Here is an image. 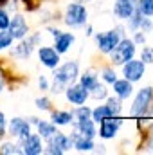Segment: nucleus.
<instances>
[{
  "mask_svg": "<svg viewBox=\"0 0 153 155\" xmlns=\"http://www.w3.org/2000/svg\"><path fill=\"white\" fill-rule=\"evenodd\" d=\"M63 22L70 27V29H79L85 27L88 24V11L81 2H70L65 7L63 13Z\"/></svg>",
  "mask_w": 153,
  "mask_h": 155,
  "instance_id": "nucleus-1",
  "label": "nucleus"
},
{
  "mask_svg": "<svg viewBox=\"0 0 153 155\" xmlns=\"http://www.w3.org/2000/svg\"><path fill=\"white\" fill-rule=\"evenodd\" d=\"M124 36V27L122 25H117L115 29H110V31H105V33H97L94 40H96V45L99 49V52L103 54H110L112 49L121 41V38Z\"/></svg>",
  "mask_w": 153,
  "mask_h": 155,
  "instance_id": "nucleus-2",
  "label": "nucleus"
},
{
  "mask_svg": "<svg viewBox=\"0 0 153 155\" xmlns=\"http://www.w3.org/2000/svg\"><path fill=\"white\" fill-rule=\"evenodd\" d=\"M135 52H137V45L133 43V40L122 36L121 41L115 45L114 49H112V52H110L112 65H122V63H126L128 60L135 58Z\"/></svg>",
  "mask_w": 153,
  "mask_h": 155,
  "instance_id": "nucleus-3",
  "label": "nucleus"
},
{
  "mask_svg": "<svg viewBox=\"0 0 153 155\" xmlns=\"http://www.w3.org/2000/svg\"><path fill=\"white\" fill-rule=\"evenodd\" d=\"M40 41H41V33H34L31 36L27 35L25 38L18 40V45L16 47L11 49V56H15L18 60H27L33 54V51L40 45Z\"/></svg>",
  "mask_w": 153,
  "mask_h": 155,
  "instance_id": "nucleus-4",
  "label": "nucleus"
},
{
  "mask_svg": "<svg viewBox=\"0 0 153 155\" xmlns=\"http://www.w3.org/2000/svg\"><path fill=\"white\" fill-rule=\"evenodd\" d=\"M77 76H79V65L77 61H65L63 65H58L56 69H52V78L54 81L61 83V85H70L77 81Z\"/></svg>",
  "mask_w": 153,
  "mask_h": 155,
  "instance_id": "nucleus-5",
  "label": "nucleus"
},
{
  "mask_svg": "<svg viewBox=\"0 0 153 155\" xmlns=\"http://www.w3.org/2000/svg\"><path fill=\"white\" fill-rule=\"evenodd\" d=\"M153 101V87H144L137 92L133 103H132V108H130V116L133 117H142L146 114V110L150 108Z\"/></svg>",
  "mask_w": 153,
  "mask_h": 155,
  "instance_id": "nucleus-6",
  "label": "nucleus"
},
{
  "mask_svg": "<svg viewBox=\"0 0 153 155\" xmlns=\"http://www.w3.org/2000/svg\"><path fill=\"white\" fill-rule=\"evenodd\" d=\"M121 67H122V76H124V79H128L132 83L141 81L144 78V74H146V63H142L141 60H135V58L128 60Z\"/></svg>",
  "mask_w": 153,
  "mask_h": 155,
  "instance_id": "nucleus-7",
  "label": "nucleus"
},
{
  "mask_svg": "<svg viewBox=\"0 0 153 155\" xmlns=\"http://www.w3.org/2000/svg\"><path fill=\"white\" fill-rule=\"evenodd\" d=\"M121 124H122V119H119V116L105 117V119L99 121V132H97V135L101 139H105V141L114 139L115 135H117V132H119V128H121Z\"/></svg>",
  "mask_w": 153,
  "mask_h": 155,
  "instance_id": "nucleus-8",
  "label": "nucleus"
},
{
  "mask_svg": "<svg viewBox=\"0 0 153 155\" xmlns=\"http://www.w3.org/2000/svg\"><path fill=\"white\" fill-rule=\"evenodd\" d=\"M7 33L13 36V40H22L29 35V24L24 18V15H20V13L13 15V18L9 20V25H7Z\"/></svg>",
  "mask_w": 153,
  "mask_h": 155,
  "instance_id": "nucleus-9",
  "label": "nucleus"
},
{
  "mask_svg": "<svg viewBox=\"0 0 153 155\" xmlns=\"http://www.w3.org/2000/svg\"><path fill=\"white\" fill-rule=\"evenodd\" d=\"M65 97H67V101L69 103H72V105H85L86 103V99L90 97V94H88V90L83 87V85H79V83H70V85H67V88H65Z\"/></svg>",
  "mask_w": 153,
  "mask_h": 155,
  "instance_id": "nucleus-10",
  "label": "nucleus"
},
{
  "mask_svg": "<svg viewBox=\"0 0 153 155\" xmlns=\"http://www.w3.org/2000/svg\"><path fill=\"white\" fill-rule=\"evenodd\" d=\"M38 60L40 63L43 65V67H47V69H56L58 65H60V61H61V54L54 49V47H41L38 45Z\"/></svg>",
  "mask_w": 153,
  "mask_h": 155,
  "instance_id": "nucleus-11",
  "label": "nucleus"
},
{
  "mask_svg": "<svg viewBox=\"0 0 153 155\" xmlns=\"http://www.w3.org/2000/svg\"><path fill=\"white\" fill-rule=\"evenodd\" d=\"M7 134L11 137H16L18 141H22L24 137H27L31 134V123L24 117H13L7 124Z\"/></svg>",
  "mask_w": 153,
  "mask_h": 155,
  "instance_id": "nucleus-12",
  "label": "nucleus"
},
{
  "mask_svg": "<svg viewBox=\"0 0 153 155\" xmlns=\"http://www.w3.org/2000/svg\"><path fill=\"white\" fill-rule=\"evenodd\" d=\"M20 150L24 155H40L43 153V143L38 134H29L27 137H24L22 141H18Z\"/></svg>",
  "mask_w": 153,
  "mask_h": 155,
  "instance_id": "nucleus-13",
  "label": "nucleus"
},
{
  "mask_svg": "<svg viewBox=\"0 0 153 155\" xmlns=\"http://www.w3.org/2000/svg\"><path fill=\"white\" fill-rule=\"evenodd\" d=\"M137 9V0H115L114 15L119 20H128Z\"/></svg>",
  "mask_w": 153,
  "mask_h": 155,
  "instance_id": "nucleus-14",
  "label": "nucleus"
},
{
  "mask_svg": "<svg viewBox=\"0 0 153 155\" xmlns=\"http://www.w3.org/2000/svg\"><path fill=\"white\" fill-rule=\"evenodd\" d=\"M112 87H114V94L121 101L132 97V94H133V83L128 81V79H124V78L122 79H115L114 83H112Z\"/></svg>",
  "mask_w": 153,
  "mask_h": 155,
  "instance_id": "nucleus-15",
  "label": "nucleus"
},
{
  "mask_svg": "<svg viewBox=\"0 0 153 155\" xmlns=\"http://www.w3.org/2000/svg\"><path fill=\"white\" fill-rule=\"evenodd\" d=\"M47 144H52V146L60 148V150L65 153V152H70V148H72V139H70V135H67V134H63V132H56L52 137L47 139Z\"/></svg>",
  "mask_w": 153,
  "mask_h": 155,
  "instance_id": "nucleus-16",
  "label": "nucleus"
},
{
  "mask_svg": "<svg viewBox=\"0 0 153 155\" xmlns=\"http://www.w3.org/2000/svg\"><path fill=\"white\" fill-rule=\"evenodd\" d=\"M72 124H74V128L77 130L79 135H85V137H90V139H94L97 135V128H96V123L92 121V117L83 119V121H74Z\"/></svg>",
  "mask_w": 153,
  "mask_h": 155,
  "instance_id": "nucleus-17",
  "label": "nucleus"
},
{
  "mask_svg": "<svg viewBox=\"0 0 153 155\" xmlns=\"http://www.w3.org/2000/svg\"><path fill=\"white\" fill-rule=\"evenodd\" d=\"M72 139V148L79 152V153H85V152H92L94 148H96V143H94V139H90V137H85V135H72L70 137Z\"/></svg>",
  "mask_w": 153,
  "mask_h": 155,
  "instance_id": "nucleus-18",
  "label": "nucleus"
},
{
  "mask_svg": "<svg viewBox=\"0 0 153 155\" xmlns=\"http://www.w3.org/2000/svg\"><path fill=\"white\" fill-rule=\"evenodd\" d=\"M74 40H76V36H74L72 33H61L60 36L54 38V49H56L60 54H65V52H69V49L72 47Z\"/></svg>",
  "mask_w": 153,
  "mask_h": 155,
  "instance_id": "nucleus-19",
  "label": "nucleus"
},
{
  "mask_svg": "<svg viewBox=\"0 0 153 155\" xmlns=\"http://www.w3.org/2000/svg\"><path fill=\"white\" fill-rule=\"evenodd\" d=\"M50 123L56 126H69L74 123V114L72 110H52L50 114Z\"/></svg>",
  "mask_w": 153,
  "mask_h": 155,
  "instance_id": "nucleus-20",
  "label": "nucleus"
},
{
  "mask_svg": "<svg viewBox=\"0 0 153 155\" xmlns=\"http://www.w3.org/2000/svg\"><path fill=\"white\" fill-rule=\"evenodd\" d=\"M36 128H38V135L41 139H45V141L58 132L56 130V124H52L50 121H38L36 123Z\"/></svg>",
  "mask_w": 153,
  "mask_h": 155,
  "instance_id": "nucleus-21",
  "label": "nucleus"
},
{
  "mask_svg": "<svg viewBox=\"0 0 153 155\" xmlns=\"http://www.w3.org/2000/svg\"><path fill=\"white\" fill-rule=\"evenodd\" d=\"M77 79H79L77 83H79V85H83L86 90H90V88H92V87L99 81L97 74H96V72H92V71H86L85 74H79V76H77Z\"/></svg>",
  "mask_w": 153,
  "mask_h": 155,
  "instance_id": "nucleus-22",
  "label": "nucleus"
},
{
  "mask_svg": "<svg viewBox=\"0 0 153 155\" xmlns=\"http://www.w3.org/2000/svg\"><path fill=\"white\" fill-rule=\"evenodd\" d=\"M88 94H90V97H94V99H106L108 97V88H106V85L105 83H96L90 90H88Z\"/></svg>",
  "mask_w": 153,
  "mask_h": 155,
  "instance_id": "nucleus-23",
  "label": "nucleus"
},
{
  "mask_svg": "<svg viewBox=\"0 0 153 155\" xmlns=\"http://www.w3.org/2000/svg\"><path fill=\"white\" fill-rule=\"evenodd\" d=\"M106 108L110 110V116H121L122 114V103L117 96L115 97H106Z\"/></svg>",
  "mask_w": 153,
  "mask_h": 155,
  "instance_id": "nucleus-24",
  "label": "nucleus"
},
{
  "mask_svg": "<svg viewBox=\"0 0 153 155\" xmlns=\"http://www.w3.org/2000/svg\"><path fill=\"white\" fill-rule=\"evenodd\" d=\"M0 153L2 155H18V153H22V150H20V144H18V143L5 141V143H2V146H0Z\"/></svg>",
  "mask_w": 153,
  "mask_h": 155,
  "instance_id": "nucleus-25",
  "label": "nucleus"
},
{
  "mask_svg": "<svg viewBox=\"0 0 153 155\" xmlns=\"http://www.w3.org/2000/svg\"><path fill=\"white\" fill-rule=\"evenodd\" d=\"M108 116H110V110L106 108V105H97L96 108H92V114H90L94 123H99L101 119H105V117H108Z\"/></svg>",
  "mask_w": 153,
  "mask_h": 155,
  "instance_id": "nucleus-26",
  "label": "nucleus"
},
{
  "mask_svg": "<svg viewBox=\"0 0 153 155\" xmlns=\"http://www.w3.org/2000/svg\"><path fill=\"white\" fill-rule=\"evenodd\" d=\"M137 9L142 16H153V0H137Z\"/></svg>",
  "mask_w": 153,
  "mask_h": 155,
  "instance_id": "nucleus-27",
  "label": "nucleus"
},
{
  "mask_svg": "<svg viewBox=\"0 0 153 155\" xmlns=\"http://www.w3.org/2000/svg\"><path fill=\"white\" fill-rule=\"evenodd\" d=\"M72 114H74V121H83V119H88L90 117L92 108H88L86 105H79V107H76L72 110Z\"/></svg>",
  "mask_w": 153,
  "mask_h": 155,
  "instance_id": "nucleus-28",
  "label": "nucleus"
},
{
  "mask_svg": "<svg viewBox=\"0 0 153 155\" xmlns=\"http://www.w3.org/2000/svg\"><path fill=\"white\" fill-rule=\"evenodd\" d=\"M141 18H142L141 11H139V9H135V11H133V15H132V16L126 20V22H128V29H130L132 33L139 31V24H141Z\"/></svg>",
  "mask_w": 153,
  "mask_h": 155,
  "instance_id": "nucleus-29",
  "label": "nucleus"
},
{
  "mask_svg": "<svg viewBox=\"0 0 153 155\" xmlns=\"http://www.w3.org/2000/svg\"><path fill=\"white\" fill-rule=\"evenodd\" d=\"M142 63H146V65H151L153 63V47L150 45H144L142 49H141V58H139Z\"/></svg>",
  "mask_w": 153,
  "mask_h": 155,
  "instance_id": "nucleus-30",
  "label": "nucleus"
},
{
  "mask_svg": "<svg viewBox=\"0 0 153 155\" xmlns=\"http://www.w3.org/2000/svg\"><path fill=\"white\" fill-rule=\"evenodd\" d=\"M13 36L7 33V29H4V31H0V51H5V49H9L11 45H13Z\"/></svg>",
  "mask_w": 153,
  "mask_h": 155,
  "instance_id": "nucleus-31",
  "label": "nucleus"
},
{
  "mask_svg": "<svg viewBox=\"0 0 153 155\" xmlns=\"http://www.w3.org/2000/svg\"><path fill=\"white\" fill-rule=\"evenodd\" d=\"M101 78H103L105 83H110V85H112L115 79H117V74H115L114 67H103V69H101Z\"/></svg>",
  "mask_w": 153,
  "mask_h": 155,
  "instance_id": "nucleus-32",
  "label": "nucleus"
},
{
  "mask_svg": "<svg viewBox=\"0 0 153 155\" xmlns=\"http://www.w3.org/2000/svg\"><path fill=\"white\" fill-rule=\"evenodd\" d=\"M139 31H142V33H151V31H153L151 16H142V18H141V24H139Z\"/></svg>",
  "mask_w": 153,
  "mask_h": 155,
  "instance_id": "nucleus-33",
  "label": "nucleus"
},
{
  "mask_svg": "<svg viewBox=\"0 0 153 155\" xmlns=\"http://www.w3.org/2000/svg\"><path fill=\"white\" fill-rule=\"evenodd\" d=\"M9 20H11V15H9V11H7L5 7H0V31L7 29V25H9Z\"/></svg>",
  "mask_w": 153,
  "mask_h": 155,
  "instance_id": "nucleus-34",
  "label": "nucleus"
},
{
  "mask_svg": "<svg viewBox=\"0 0 153 155\" xmlns=\"http://www.w3.org/2000/svg\"><path fill=\"white\" fill-rule=\"evenodd\" d=\"M34 105H36L38 110H52V103H50L49 97H36Z\"/></svg>",
  "mask_w": 153,
  "mask_h": 155,
  "instance_id": "nucleus-35",
  "label": "nucleus"
},
{
  "mask_svg": "<svg viewBox=\"0 0 153 155\" xmlns=\"http://www.w3.org/2000/svg\"><path fill=\"white\" fill-rule=\"evenodd\" d=\"M7 135V119H5V114L0 110V139H4Z\"/></svg>",
  "mask_w": 153,
  "mask_h": 155,
  "instance_id": "nucleus-36",
  "label": "nucleus"
},
{
  "mask_svg": "<svg viewBox=\"0 0 153 155\" xmlns=\"http://www.w3.org/2000/svg\"><path fill=\"white\" fill-rule=\"evenodd\" d=\"M133 43L135 45H144L146 43V35L142 33V31H135V35H133Z\"/></svg>",
  "mask_w": 153,
  "mask_h": 155,
  "instance_id": "nucleus-37",
  "label": "nucleus"
},
{
  "mask_svg": "<svg viewBox=\"0 0 153 155\" xmlns=\"http://www.w3.org/2000/svg\"><path fill=\"white\" fill-rule=\"evenodd\" d=\"M43 152L49 155H63V152L60 150V148H56V146H52V144H47V146H43Z\"/></svg>",
  "mask_w": 153,
  "mask_h": 155,
  "instance_id": "nucleus-38",
  "label": "nucleus"
},
{
  "mask_svg": "<svg viewBox=\"0 0 153 155\" xmlns=\"http://www.w3.org/2000/svg\"><path fill=\"white\" fill-rule=\"evenodd\" d=\"M38 88L40 90H49V81L45 76H40L38 78Z\"/></svg>",
  "mask_w": 153,
  "mask_h": 155,
  "instance_id": "nucleus-39",
  "label": "nucleus"
},
{
  "mask_svg": "<svg viewBox=\"0 0 153 155\" xmlns=\"http://www.w3.org/2000/svg\"><path fill=\"white\" fill-rule=\"evenodd\" d=\"M144 152L153 153V132L150 134V137H148V143H146V146H144Z\"/></svg>",
  "mask_w": 153,
  "mask_h": 155,
  "instance_id": "nucleus-40",
  "label": "nucleus"
},
{
  "mask_svg": "<svg viewBox=\"0 0 153 155\" xmlns=\"http://www.w3.org/2000/svg\"><path fill=\"white\" fill-rule=\"evenodd\" d=\"M5 81H7V79H5V72H4L2 67H0V92H2L4 87H5Z\"/></svg>",
  "mask_w": 153,
  "mask_h": 155,
  "instance_id": "nucleus-41",
  "label": "nucleus"
},
{
  "mask_svg": "<svg viewBox=\"0 0 153 155\" xmlns=\"http://www.w3.org/2000/svg\"><path fill=\"white\" fill-rule=\"evenodd\" d=\"M47 31L50 33V36H52V38H56V36H60V35H61V31H60L58 27H49Z\"/></svg>",
  "mask_w": 153,
  "mask_h": 155,
  "instance_id": "nucleus-42",
  "label": "nucleus"
},
{
  "mask_svg": "<svg viewBox=\"0 0 153 155\" xmlns=\"http://www.w3.org/2000/svg\"><path fill=\"white\" fill-rule=\"evenodd\" d=\"M85 35H86V36H92V35H94V27H92L90 24H86V33H85Z\"/></svg>",
  "mask_w": 153,
  "mask_h": 155,
  "instance_id": "nucleus-43",
  "label": "nucleus"
},
{
  "mask_svg": "<svg viewBox=\"0 0 153 155\" xmlns=\"http://www.w3.org/2000/svg\"><path fill=\"white\" fill-rule=\"evenodd\" d=\"M29 123H31V124H36V123H38V117H29Z\"/></svg>",
  "mask_w": 153,
  "mask_h": 155,
  "instance_id": "nucleus-44",
  "label": "nucleus"
},
{
  "mask_svg": "<svg viewBox=\"0 0 153 155\" xmlns=\"http://www.w3.org/2000/svg\"><path fill=\"white\" fill-rule=\"evenodd\" d=\"M81 2H90V0H81Z\"/></svg>",
  "mask_w": 153,
  "mask_h": 155,
  "instance_id": "nucleus-45",
  "label": "nucleus"
}]
</instances>
